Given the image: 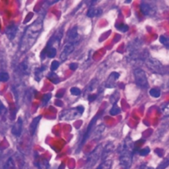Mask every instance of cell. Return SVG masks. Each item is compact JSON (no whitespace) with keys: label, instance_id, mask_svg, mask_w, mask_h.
<instances>
[{"label":"cell","instance_id":"cell-1","mask_svg":"<svg viewBox=\"0 0 169 169\" xmlns=\"http://www.w3.org/2000/svg\"><path fill=\"white\" fill-rule=\"evenodd\" d=\"M43 28V19L39 17L30 24L26 29L21 40L19 52L21 54L29 51L35 44Z\"/></svg>","mask_w":169,"mask_h":169},{"label":"cell","instance_id":"cell-2","mask_svg":"<svg viewBox=\"0 0 169 169\" xmlns=\"http://www.w3.org/2000/svg\"><path fill=\"white\" fill-rule=\"evenodd\" d=\"M134 144L130 139H126L120 147V164L124 169H130L132 164Z\"/></svg>","mask_w":169,"mask_h":169},{"label":"cell","instance_id":"cell-3","mask_svg":"<svg viewBox=\"0 0 169 169\" xmlns=\"http://www.w3.org/2000/svg\"><path fill=\"white\" fill-rule=\"evenodd\" d=\"M84 112V107L82 106L63 110L60 114V120L63 121H70L81 117Z\"/></svg>","mask_w":169,"mask_h":169},{"label":"cell","instance_id":"cell-4","mask_svg":"<svg viewBox=\"0 0 169 169\" xmlns=\"http://www.w3.org/2000/svg\"><path fill=\"white\" fill-rule=\"evenodd\" d=\"M103 151V147L101 144L97 145L94 148V150L87 157L85 163V167L87 168H92L95 165V164H97L100 158L102 157Z\"/></svg>","mask_w":169,"mask_h":169},{"label":"cell","instance_id":"cell-5","mask_svg":"<svg viewBox=\"0 0 169 169\" xmlns=\"http://www.w3.org/2000/svg\"><path fill=\"white\" fill-rule=\"evenodd\" d=\"M144 60L147 67L149 70L155 73H162L163 67L161 63L157 60L156 58L151 57V56L146 55L144 57Z\"/></svg>","mask_w":169,"mask_h":169},{"label":"cell","instance_id":"cell-6","mask_svg":"<svg viewBox=\"0 0 169 169\" xmlns=\"http://www.w3.org/2000/svg\"><path fill=\"white\" fill-rule=\"evenodd\" d=\"M134 78L136 84L141 88H147L149 87V82L145 72L140 68L135 69L134 71Z\"/></svg>","mask_w":169,"mask_h":169},{"label":"cell","instance_id":"cell-7","mask_svg":"<svg viewBox=\"0 0 169 169\" xmlns=\"http://www.w3.org/2000/svg\"><path fill=\"white\" fill-rule=\"evenodd\" d=\"M98 117H99V115H96L91 120V121H90V123L89 124V125L87 126V128L85 133H84V135L83 137V138H82L81 144H80L81 147L83 146L84 144H85V142L89 139V137L91 136V135L92 134V132L93 131L94 127L95 124H96V122H97V121L98 119Z\"/></svg>","mask_w":169,"mask_h":169},{"label":"cell","instance_id":"cell-8","mask_svg":"<svg viewBox=\"0 0 169 169\" xmlns=\"http://www.w3.org/2000/svg\"><path fill=\"white\" fill-rule=\"evenodd\" d=\"M140 10L141 13L146 16H152L155 13V8L149 3L145 2H142L140 5Z\"/></svg>","mask_w":169,"mask_h":169},{"label":"cell","instance_id":"cell-9","mask_svg":"<svg viewBox=\"0 0 169 169\" xmlns=\"http://www.w3.org/2000/svg\"><path fill=\"white\" fill-rule=\"evenodd\" d=\"M74 49H75V44L67 42V43L64 46V47H63V48L62 51V53L60 54V60L62 62H64L65 60H66L69 56L73 52Z\"/></svg>","mask_w":169,"mask_h":169},{"label":"cell","instance_id":"cell-10","mask_svg":"<svg viewBox=\"0 0 169 169\" xmlns=\"http://www.w3.org/2000/svg\"><path fill=\"white\" fill-rule=\"evenodd\" d=\"M120 77V74L117 72H112L108 77L107 81L105 83V87L107 88L112 89L116 86V82L118 81Z\"/></svg>","mask_w":169,"mask_h":169},{"label":"cell","instance_id":"cell-11","mask_svg":"<svg viewBox=\"0 0 169 169\" xmlns=\"http://www.w3.org/2000/svg\"><path fill=\"white\" fill-rule=\"evenodd\" d=\"M79 36L78 34L77 26H73L67 33V40L69 43H72L75 44L77 42H78Z\"/></svg>","mask_w":169,"mask_h":169},{"label":"cell","instance_id":"cell-12","mask_svg":"<svg viewBox=\"0 0 169 169\" xmlns=\"http://www.w3.org/2000/svg\"><path fill=\"white\" fill-rule=\"evenodd\" d=\"M23 120L21 117H19L17 121H16L15 124L13 126L12 129H11V132L12 134L16 136V137H19L21 134V132H22L23 130Z\"/></svg>","mask_w":169,"mask_h":169},{"label":"cell","instance_id":"cell-13","mask_svg":"<svg viewBox=\"0 0 169 169\" xmlns=\"http://www.w3.org/2000/svg\"><path fill=\"white\" fill-rule=\"evenodd\" d=\"M17 26L14 23H11L7 26L6 30H5V34H6L7 38L9 40H13L15 39L16 34H17Z\"/></svg>","mask_w":169,"mask_h":169},{"label":"cell","instance_id":"cell-14","mask_svg":"<svg viewBox=\"0 0 169 169\" xmlns=\"http://www.w3.org/2000/svg\"><path fill=\"white\" fill-rule=\"evenodd\" d=\"M114 149V146L112 144V143H109L104 147H103V154L101 158L103 160L105 161L106 158H107L111 153H112Z\"/></svg>","mask_w":169,"mask_h":169},{"label":"cell","instance_id":"cell-15","mask_svg":"<svg viewBox=\"0 0 169 169\" xmlns=\"http://www.w3.org/2000/svg\"><path fill=\"white\" fill-rule=\"evenodd\" d=\"M41 118H42V116H36V118H34L33 120V121H32V122L30 123V126H29V131H30V134H31V135H33L35 134L37 126H38Z\"/></svg>","mask_w":169,"mask_h":169},{"label":"cell","instance_id":"cell-16","mask_svg":"<svg viewBox=\"0 0 169 169\" xmlns=\"http://www.w3.org/2000/svg\"><path fill=\"white\" fill-rule=\"evenodd\" d=\"M36 165L38 167L39 169H50V165L48 161L44 158H39L36 161Z\"/></svg>","mask_w":169,"mask_h":169},{"label":"cell","instance_id":"cell-17","mask_svg":"<svg viewBox=\"0 0 169 169\" xmlns=\"http://www.w3.org/2000/svg\"><path fill=\"white\" fill-rule=\"evenodd\" d=\"M103 11L100 8H96V7H91L87 11V15L89 17H98L102 14Z\"/></svg>","mask_w":169,"mask_h":169},{"label":"cell","instance_id":"cell-18","mask_svg":"<svg viewBox=\"0 0 169 169\" xmlns=\"http://www.w3.org/2000/svg\"><path fill=\"white\" fill-rule=\"evenodd\" d=\"M57 50L55 47H50L46 46L45 48V54L48 58L54 57L56 55Z\"/></svg>","mask_w":169,"mask_h":169},{"label":"cell","instance_id":"cell-19","mask_svg":"<svg viewBox=\"0 0 169 169\" xmlns=\"http://www.w3.org/2000/svg\"><path fill=\"white\" fill-rule=\"evenodd\" d=\"M112 166V160H105L101 164H100L96 169H110Z\"/></svg>","mask_w":169,"mask_h":169},{"label":"cell","instance_id":"cell-20","mask_svg":"<svg viewBox=\"0 0 169 169\" xmlns=\"http://www.w3.org/2000/svg\"><path fill=\"white\" fill-rule=\"evenodd\" d=\"M105 129V126L103 124H100L98 126H97L96 129L94 130V133H93V135H94V138H98L101 134L103 133V131H104Z\"/></svg>","mask_w":169,"mask_h":169},{"label":"cell","instance_id":"cell-21","mask_svg":"<svg viewBox=\"0 0 169 169\" xmlns=\"http://www.w3.org/2000/svg\"><path fill=\"white\" fill-rule=\"evenodd\" d=\"M97 86H98V81L97 80V79H93V80H92L91 82H90L89 85L87 86V91L88 92L93 91L94 89H96L97 87Z\"/></svg>","mask_w":169,"mask_h":169},{"label":"cell","instance_id":"cell-22","mask_svg":"<svg viewBox=\"0 0 169 169\" xmlns=\"http://www.w3.org/2000/svg\"><path fill=\"white\" fill-rule=\"evenodd\" d=\"M28 62L26 60L23 61V62L21 63L20 64V68L21 70L22 71L23 73L28 74L29 73V65H28Z\"/></svg>","mask_w":169,"mask_h":169},{"label":"cell","instance_id":"cell-23","mask_svg":"<svg viewBox=\"0 0 169 169\" xmlns=\"http://www.w3.org/2000/svg\"><path fill=\"white\" fill-rule=\"evenodd\" d=\"M48 78L50 80L55 84H57L60 82V79L56 73H50L48 75Z\"/></svg>","mask_w":169,"mask_h":169},{"label":"cell","instance_id":"cell-24","mask_svg":"<svg viewBox=\"0 0 169 169\" xmlns=\"http://www.w3.org/2000/svg\"><path fill=\"white\" fill-rule=\"evenodd\" d=\"M120 98V93L118 91H115L112 95H111L110 100V103L112 104H116L117 103L118 100Z\"/></svg>","mask_w":169,"mask_h":169},{"label":"cell","instance_id":"cell-25","mask_svg":"<svg viewBox=\"0 0 169 169\" xmlns=\"http://www.w3.org/2000/svg\"><path fill=\"white\" fill-rule=\"evenodd\" d=\"M149 94L151 97H154V98H158L160 97L161 93V91L158 89H156V88H153L151 89L149 91Z\"/></svg>","mask_w":169,"mask_h":169},{"label":"cell","instance_id":"cell-26","mask_svg":"<svg viewBox=\"0 0 169 169\" xmlns=\"http://www.w3.org/2000/svg\"><path fill=\"white\" fill-rule=\"evenodd\" d=\"M121 112V110L118 107V106L117 104H113L112 108L110 110V114L112 116H116L118 115Z\"/></svg>","mask_w":169,"mask_h":169},{"label":"cell","instance_id":"cell-27","mask_svg":"<svg viewBox=\"0 0 169 169\" xmlns=\"http://www.w3.org/2000/svg\"><path fill=\"white\" fill-rule=\"evenodd\" d=\"M15 163L12 158H9L7 160L6 164L5 165L4 169H15Z\"/></svg>","mask_w":169,"mask_h":169},{"label":"cell","instance_id":"cell-28","mask_svg":"<svg viewBox=\"0 0 169 169\" xmlns=\"http://www.w3.org/2000/svg\"><path fill=\"white\" fill-rule=\"evenodd\" d=\"M169 165V157L166 158L165 160L160 163L156 169H165Z\"/></svg>","mask_w":169,"mask_h":169},{"label":"cell","instance_id":"cell-29","mask_svg":"<svg viewBox=\"0 0 169 169\" xmlns=\"http://www.w3.org/2000/svg\"><path fill=\"white\" fill-rule=\"evenodd\" d=\"M161 113L165 116H169V103L163 105L161 108Z\"/></svg>","mask_w":169,"mask_h":169},{"label":"cell","instance_id":"cell-30","mask_svg":"<svg viewBox=\"0 0 169 169\" xmlns=\"http://www.w3.org/2000/svg\"><path fill=\"white\" fill-rule=\"evenodd\" d=\"M45 67H42L41 68H39L37 69V70H36V72H35V78L37 81H40V79H41V77L40 75H41V73L43 72L46 69Z\"/></svg>","mask_w":169,"mask_h":169},{"label":"cell","instance_id":"cell-31","mask_svg":"<svg viewBox=\"0 0 169 169\" xmlns=\"http://www.w3.org/2000/svg\"><path fill=\"white\" fill-rule=\"evenodd\" d=\"M9 79V74L6 72L0 73V82H6Z\"/></svg>","mask_w":169,"mask_h":169},{"label":"cell","instance_id":"cell-32","mask_svg":"<svg viewBox=\"0 0 169 169\" xmlns=\"http://www.w3.org/2000/svg\"><path fill=\"white\" fill-rule=\"evenodd\" d=\"M159 40L161 43L167 47H169V38L165 36H161Z\"/></svg>","mask_w":169,"mask_h":169},{"label":"cell","instance_id":"cell-33","mask_svg":"<svg viewBox=\"0 0 169 169\" xmlns=\"http://www.w3.org/2000/svg\"><path fill=\"white\" fill-rule=\"evenodd\" d=\"M70 93H71V94L72 95H73V96H79V95L81 94V90L79 89V88L74 87L71 88Z\"/></svg>","mask_w":169,"mask_h":169},{"label":"cell","instance_id":"cell-34","mask_svg":"<svg viewBox=\"0 0 169 169\" xmlns=\"http://www.w3.org/2000/svg\"><path fill=\"white\" fill-rule=\"evenodd\" d=\"M51 97H52V95L50 93H48V94H44L42 99V105H46L48 103L50 99L51 98Z\"/></svg>","mask_w":169,"mask_h":169},{"label":"cell","instance_id":"cell-35","mask_svg":"<svg viewBox=\"0 0 169 169\" xmlns=\"http://www.w3.org/2000/svg\"><path fill=\"white\" fill-rule=\"evenodd\" d=\"M7 112V110L6 107H5L4 104L2 103V102L0 100V116H4L5 114H6Z\"/></svg>","mask_w":169,"mask_h":169},{"label":"cell","instance_id":"cell-36","mask_svg":"<svg viewBox=\"0 0 169 169\" xmlns=\"http://www.w3.org/2000/svg\"><path fill=\"white\" fill-rule=\"evenodd\" d=\"M149 153H150V149H149V147H148L144 148V149H142L139 152V155L141 156H146L147 155H149Z\"/></svg>","mask_w":169,"mask_h":169},{"label":"cell","instance_id":"cell-37","mask_svg":"<svg viewBox=\"0 0 169 169\" xmlns=\"http://www.w3.org/2000/svg\"><path fill=\"white\" fill-rule=\"evenodd\" d=\"M59 66H60V62L56 61V60H54L52 62L50 69L52 71H54L57 70L58 67H59Z\"/></svg>","mask_w":169,"mask_h":169},{"label":"cell","instance_id":"cell-38","mask_svg":"<svg viewBox=\"0 0 169 169\" xmlns=\"http://www.w3.org/2000/svg\"><path fill=\"white\" fill-rule=\"evenodd\" d=\"M116 27L117 28L118 30H120V31L124 32V33H125V32H126L127 30H128V25H124V24H120V25L116 26Z\"/></svg>","mask_w":169,"mask_h":169},{"label":"cell","instance_id":"cell-39","mask_svg":"<svg viewBox=\"0 0 169 169\" xmlns=\"http://www.w3.org/2000/svg\"><path fill=\"white\" fill-rule=\"evenodd\" d=\"M77 67H78V65L77 64V63H71V64L70 65V68L71 69V70H77Z\"/></svg>","mask_w":169,"mask_h":169},{"label":"cell","instance_id":"cell-40","mask_svg":"<svg viewBox=\"0 0 169 169\" xmlns=\"http://www.w3.org/2000/svg\"><path fill=\"white\" fill-rule=\"evenodd\" d=\"M97 98V95H95V94H93V95H89V97H88V99L89 101H94V100Z\"/></svg>","mask_w":169,"mask_h":169}]
</instances>
